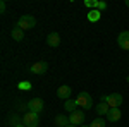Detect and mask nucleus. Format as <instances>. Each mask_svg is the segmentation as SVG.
Instances as JSON below:
<instances>
[{
    "label": "nucleus",
    "instance_id": "1",
    "mask_svg": "<svg viewBox=\"0 0 129 127\" xmlns=\"http://www.w3.org/2000/svg\"><path fill=\"white\" fill-rule=\"evenodd\" d=\"M102 101L109 103L110 108H120V105H122V95H120V93L105 95V96H102Z\"/></svg>",
    "mask_w": 129,
    "mask_h": 127
},
{
    "label": "nucleus",
    "instance_id": "2",
    "mask_svg": "<svg viewBox=\"0 0 129 127\" xmlns=\"http://www.w3.org/2000/svg\"><path fill=\"white\" fill-rule=\"evenodd\" d=\"M76 103H78V107L89 110V108L93 107V98H91V95H89V93L83 91V93H79V95H78V98H76Z\"/></svg>",
    "mask_w": 129,
    "mask_h": 127
},
{
    "label": "nucleus",
    "instance_id": "3",
    "mask_svg": "<svg viewBox=\"0 0 129 127\" xmlns=\"http://www.w3.org/2000/svg\"><path fill=\"white\" fill-rule=\"evenodd\" d=\"M22 124L26 127H38V124H40L38 113H35V112H26L24 117H22Z\"/></svg>",
    "mask_w": 129,
    "mask_h": 127
},
{
    "label": "nucleus",
    "instance_id": "4",
    "mask_svg": "<svg viewBox=\"0 0 129 127\" xmlns=\"http://www.w3.org/2000/svg\"><path fill=\"white\" fill-rule=\"evenodd\" d=\"M17 26H19L21 29H31V28H35L36 26V19L33 17V16H22V17H19V21H17Z\"/></svg>",
    "mask_w": 129,
    "mask_h": 127
},
{
    "label": "nucleus",
    "instance_id": "5",
    "mask_svg": "<svg viewBox=\"0 0 129 127\" xmlns=\"http://www.w3.org/2000/svg\"><path fill=\"white\" fill-rule=\"evenodd\" d=\"M69 122H71V125L81 127V124L84 122V112H81V110H74V112L69 115Z\"/></svg>",
    "mask_w": 129,
    "mask_h": 127
},
{
    "label": "nucleus",
    "instance_id": "6",
    "mask_svg": "<svg viewBox=\"0 0 129 127\" xmlns=\"http://www.w3.org/2000/svg\"><path fill=\"white\" fill-rule=\"evenodd\" d=\"M43 100L41 98H31L29 101H28V110L29 112H35V113H40L41 110H43Z\"/></svg>",
    "mask_w": 129,
    "mask_h": 127
},
{
    "label": "nucleus",
    "instance_id": "7",
    "mask_svg": "<svg viewBox=\"0 0 129 127\" xmlns=\"http://www.w3.org/2000/svg\"><path fill=\"white\" fill-rule=\"evenodd\" d=\"M47 70H48V64H47V62H43V60H41V62H36V64H33V65H31V72H33V74H38V76L45 74Z\"/></svg>",
    "mask_w": 129,
    "mask_h": 127
},
{
    "label": "nucleus",
    "instance_id": "8",
    "mask_svg": "<svg viewBox=\"0 0 129 127\" xmlns=\"http://www.w3.org/2000/svg\"><path fill=\"white\" fill-rule=\"evenodd\" d=\"M117 43L122 50H127L129 52V31H122L119 36H117Z\"/></svg>",
    "mask_w": 129,
    "mask_h": 127
},
{
    "label": "nucleus",
    "instance_id": "9",
    "mask_svg": "<svg viewBox=\"0 0 129 127\" xmlns=\"http://www.w3.org/2000/svg\"><path fill=\"white\" fill-rule=\"evenodd\" d=\"M47 43H48V47H52V48L59 47V45H60V36H59V33H50L48 36H47Z\"/></svg>",
    "mask_w": 129,
    "mask_h": 127
},
{
    "label": "nucleus",
    "instance_id": "10",
    "mask_svg": "<svg viewBox=\"0 0 129 127\" xmlns=\"http://www.w3.org/2000/svg\"><path fill=\"white\" fill-rule=\"evenodd\" d=\"M120 115H122V112L119 108H110V112L107 113V120L109 122H117V120H120Z\"/></svg>",
    "mask_w": 129,
    "mask_h": 127
},
{
    "label": "nucleus",
    "instance_id": "11",
    "mask_svg": "<svg viewBox=\"0 0 129 127\" xmlns=\"http://www.w3.org/2000/svg\"><path fill=\"white\" fill-rule=\"evenodd\" d=\"M71 91H72V89H71L69 86H66V84H64V86H60V88L57 89V96H59L60 100H69Z\"/></svg>",
    "mask_w": 129,
    "mask_h": 127
},
{
    "label": "nucleus",
    "instance_id": "12",
    "mask_svg": "<svg viewBox=\"0 0 129 127\" xmlns=\"http://www.w3.org/2000/svg\"><path fill=\"white\" fill-rule=\"evenodd\" d=\"M109 112H110L109 103H105V101H100L98 105H96V113H98V115H107Z\"/></svg>",
    "mask_w": 129,
    "mask_h": 127
},
{
    "label": "nucleus",
    "instance_id": "13",
    "mask_svg": "<svg viewBox=\"0 0 129 127\" xmlns=\"http://www.w3.org/2000/svg\"><path fill=\"white\" fill-rule=\"evenodd\" d=\"M10 36L16 39V41H22V39H24V31L21 29L19 26H16V28L12 29V33H10Z\"/></svg>",
    "mask_w": 129,
    "mask_h": 127
},
{
    "label": "nucleus",
    "instance_id": "14",
    "mask_svg": "<svg viewBox=\"0 0 129 127\" xmlns=\"http://www.w3.org/2000/svg\"><path fill=\"white\" fill-rule=\"evenodd\" d=\"M71 122H69V117H66V115H57L55 117V125L57 127H67Z\"/></svg>",
    "mask_w": 129,
    "mask_h": 127
},
{
    "label": "nucleus",
    "instance_id": "15",
    "mask_svg": "<svg viewBox=\"0 0 129 127\" xmlns=\"http://www.w3.org/2000/svg\"><path fill=\"white\" fill-rule=\"evenodd\" d=\"M64 110H67V112H74V110H78V103H76V100H66V103H64Z\"/></svg>",
    "mask_w": 129,
    "mask_h": 127
},
{
    "label": "nucleus",
    "instance_id": "16",
    "mask_svg": "<svg viewBox=\"0 0 129 127\" xmlns=\"http://www.w3.org/2000/svg\"><path fill=\"white\" fill-rule=\"evenodd\" d=\"M100 17H102V12L96 10V9L88 12V21H89V22H96V21H100Z\"/></svg>",
    "mask_w": 129,
    "mask_h": 127
},
{
    "label": "nucleus",
    "instance_id": "17",
    "mask_svg": "<svg viewBox=\"0 0 129 127\" xmlns=\"http://www.w3.org/2000/svg\"><path fill=\"white\" fill-rule=\"evenodd\" d=\"M105 125H107V120H103V118H95L93 124L89 127H105Z\"/></svg>",
    "mask_w": 129,
    "mask_h": 127
},
{
    "label": "nucleus",
    "instance_id": "18",
    "mask_svg": "<svg viewBox=\"0 0 129 127\" xmlns=\"http://www.w3.org/2000/svg\"><path fill=\"white\" fill-rule=\"evenodd\" d=\"M84 5L89 7L91 10H95V9H96V5H98V0H86V2H84Z\"/></svg>",
    "mask_w": 129,
    "mask_h": 127
},
{
    "label": "nucleus",
    "instance_id": "19",
    "mask_svg": "<svg viewBox=\"0 0 129 127\" xmlns=\"http://www.w3.org/2000/svg\"><path fill=\"white\" fill-rule=\"evenodd\" d=\"M19 89H31V84L28 81H22V82H19Z\"/></svg>",
    "mask_w": 129,
    "mask_h": 127
},
{
    "label": "nucleus",
    "instance_id": "20",
    "mask_svg": "<svg viewBox=\"0 0 129 127\" xmlns=\"http://www.w3.org/2000/svg\"><path fill=\"white\" fill-rule=\"evenodd\" d=\"M103 9H107V2H98V5H96V10H100V12H102Z\"/></svg>",
    "mask_w": 129,
    "mask_h": 127
},
{
    "label": "nucleus",
    "instance_id": "21",
    "mask_svg": "<svg viewBox=\"0 0 129 127\" xmlns=\"http://www.w3.org/2000/svg\"><path fill=\"white\" fill-rule=\"evenodd\" d=\"M0 12H2V14L5 12V2H4V0L0 2Z\"/></svg>",
    "mask_w": 129,
    "mask_h": 127
},
{
    "label": "nucleus",
    "instance_id": "22",
    "mask_svg": "<svg viewBox=\"0 0 129 127\" xmlns=\"http://www.w3.org/2000/svg\"><path fill=\"white\" fill-rule=\"evenodd\" d=\"M14 127H26L24 124H17V125H14Z\"/></svg>",
    "mask_w": 129,
    "mask_h": 127
},
{
    "label": "nucleus",
    "instance_id": "23",
    "mask_svg": "<svg viewBox=\"0 0 129 127\" xmlns=\"http://www.w3.org/2000/svg\"><path fill=\"white\" fill-rule=\"evenodd\" d=\"M126 5H127V7H129V0H126Z\"/></svg>",
    "mask_w": 129,
    "mask_h": 127
},
{
    "label": "nucleus",
    "instance_id": "24",
    "mask_svg": "<svg viewBox=\"0 0 129 127\" xmlns=\"http://www.w3.org/2000/svg\"><path fill=\"white\" fill-rule=\"evenodd\" d=\"M67 127H76V125H71V124H69V125H67Z\"/></svg>",
    "mask_w": 129,
    "mask_h": 127
},
{
    "label": "nucleus",
    "instance_id": "25",
    "mask_svg": "<svg viewBox=\"0 0 129 127\" xmlns=\"http://www.w3.org/2000/svg\"><path fill=\"white\" fill-rule=\"evenodd\" d=\"M81 127H89V125H81Z\"/></svg>",
    "mask_w": 129,
    "mask_h": 127
},
{
    "label": "nucleus",
    "instance_id": "26",
    "mask_svg": "<svg viewBox=\"0 0 129 127\" xmlns=\"http://www.w3.org/2000/svg\"><path fill=\"white\" fill-rule=\"evenodd\" d=\"M127 79H129V77H127Z\"/></svg>",
    "mask_w": 129,
    "mask_h": 127
}]
</instances>
